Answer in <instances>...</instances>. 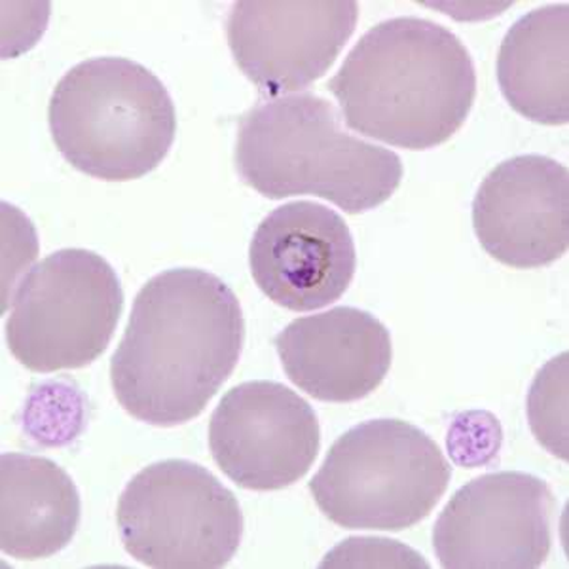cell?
Wrapping results in <instances>:
<instances>
[{"instance_id": "16", "label": "cell", "mask_w": 569, "mask_h": 569, "mask_svg": "<svg viewBox=\"0 0 569 569\" xmlns=\"http://www.w3.org/2000/svg\"><path fill=\"white\" fill-rule=\"evenodd\" d=\"M531 429L549 452L568 460V353L552 359L531 388Z\"/></svg>"}, {"instance_id": "11", "label": "cell", "mask_w": 569, "mask_h": 569, "mask_svg": "<svg viewBox=\"0 0 569 569\" xmlns=\"http://www.w3.org/2000/svg\"><path fill=\"white\" fill-rule=\"evenodd\" d=\"M249 266L260 291L284 310H321L348 291L356 276V243L335 209L291 201L260 222Z\"/></svg>"}, {"instance_id": "1", "label": "cell", "mask_w": 569, "mask_h": 569, "mask_svg": "<svg viewBox=\"0 0 569 569\" xmlns=\"http://www.w3.org/2000/svg\"><path fill=\"white\" fill-rule=\"evenodd\" d=\"M246 319L236 292L206 270L173 268L142 287L110 383L128 415L176 427L206 410L240 361Z\"/></svg>"}, {"instance_id": "5", "label": "cell", "mask_w": 569, "mask_h": 569, "mask_svg": "<svg viewBox=\"0 0 569 569\" xmlns=\"http://www.w3.org/2000/svg\"><path fill=\"white\" fill-rule=\"evenodd\" d=\"M450 479L452 467L420 427L370 420L330 447L310 492L342 528L401 531L431 515Z\"/></svg>"}, {"instance_id": "12", "label": "cell", "mask_w": 569, "mask_h": 569, "mask_svg": "<svg viewBox=\"0 0 569 569\" xmlns=\"http://www.w3.org/2000/svg\"><path fill=\"white\" fill-rule=\"evenodd\" d=\"M485 251L518 270L543 268L569 246V171L547 156H517L493 168L472 201Z\"/></svg>"}, {"instance_id": "6", "label": "cell", "mask_w": 569, "mask_h": 569, "mask_svg": "<svg viewBox=\"0 0 569 569\" xmlns=\"http://www.w3.org/2000/svg\"><path fill=\"white\" fill-rule=\"evenodd\" d=\"M122 283L98 252L63 249L21 279L7 321L12 356L33 372L88 367L109 348Z\"/></svg>"}, {"instance_id": "10", "label": "cell", "mask_w": 569, "mask_h": 569, "mask_svg": "<svg viewBox=\"0 0 569 569\" xmlns=\"http://www.w3.org/2000/svg\"><path fill=\"white\" fill-rule=\"evenodd\" d=\"M357 2H233L228 46L236 66L262 93L278 98L325 77L351 39Z\"/></svg>"}, {"instance_id": "13", "label": "cell", "mask_w": 569, "mask_h": 569, "mask_svg": "<svg viewBox=\"0 0 569 569\" xmlns=\"http://www.w3.org/2000/svg\"><path fill=\"white\" fill-rule=\"evenodd\" d=\"M284 372L325 402L361 401L391 369V335L369 311L340 306L295 319L276 337Z\"/></svg>"}, {"instance_id": "14", "label": "cell", "mask_w": 569, "mask_h": 569, "mask_svg": "<svg viewBox=\"0 0 569 569\" xmlns=\"http://www.w3.org/2000/svg\"><path fill=\"white\" fill-rule=\"evenodd\" d=\"M80 493L58 463L31 453L0 458V547L18 560L58 555L80 525Z\"/></svg>"}, {"instance_id": "3", "label": "cell", "mask_w": 569, "mask_h": 569, "mask_svg": "<svg viewBox=\"0 0 569 569\" xmlns=\"http://www.w3.org/2000/svg\"><path fill=\"white\" fill-rule=\"evenodd\" d=\"M233 160L264 198L316 196L350 214L386 203L402 179L399 156L348 133L337 107L308 91L249 110Z\"/></svg>"}, {"instance_id": "15", "label": "cell", "mask_w": 569, "mask_h": 569, "mask_svg": "<svg viewBox=\"0 0 569 569\" xmlns=\"http://www.w3.org/2000/svg\"><path fill=\"white\" fill-rule=\"evenodd\" d=\"M498 82L518 114L543 126L569 122V7L526 13L505 34Z\"/></svg>"}, {"instance_id": "7", "label": "cell", "mask_w": 569, "mask_h": 569, "mask_svg": "<svg viewBox=\"0 0 569 569\" xmlns=\"http://www.w3.org/2000/svg\"><path fill=\"white\" fill-rule=\"evenodd\" d=\"M123 547L156 569H217L240 549L243 512L227 486L194 461L144 467L118 501Z\"/></svg>"}, {"instance_id": "4", "label": "cell", "mask_w": 569, "mask_h": 569, "mask_svg": "<svg viewBox=\"0 0 569 569\" xmlns=\"http://www.w3.org/2000/svg\"><path fill=\"white\" fill-rule=\"evenodd\" d=\"M48 122L72 168L101 181L141 179L176 141V104L162 80L126 58L88 59L53 90Z\"/></svg>"}, {"instance_id": "2", "label": "cell", "mask_w": 569, "mask_h": 569, "mask_svg": "<svg viewBox=\"0 0 569 569\" xmlns=\"http://www.w3.org/2000/svg\"><path fill=\"white\" fill-rule=\"evenodd\" d=\"M329 90L351 130L399 149L427 150L466 123L477 71L452 31L408 16L362 34Z\"/></svg>"}, {"instance_id": "8", "label": "cell", "mask_w": 569, "mask_h": 569, "mask_svg": "<svg viewBox=\"0 0 569 569\" xmlns=\"http://www.w3.org/2000/svg\"><path fill=\"white\" fill-rule=\"evenodd\" d=\"M555 507L549 485L533 475H482L440 512L435 555L448 569L539 568L552 547Z\"/></svg>"}, {"instance_id": "17", "label": "cell", "mask_w": 569, "mask_h": 569, "mask_svg": "<svg viewBox=\"0 0 569 569\" xmlns=\"http://www.w3.org/2000/svg\"><path fill=\"white\" fill-rule=\"evenodd\" d=\"M389 558L393 560L397 566L401 568H429L426 560H421L420 555L415 552L408 547L397 543V541H389V539H370V537H362V539H348L343 541L340 547L332 550L325 558L323 568H343V566H380L378 558Z\"/></svg>"}, {"instance_id": "9", "label": "cell", "mask_w": 569, "mask_h": 569, "mask_svg": "<svg viewBox=\"0 0 569 569\" xmlns=\"http://www.w3.org/2000/svg\"><path fill=\"white\" fill-rule=\"evenodd\" d=\"M209 447L228 479L257 492L295 485L321 448L318 416L283 383L257 380L230 389L211 416Z\"/></svg>"}]
</instances>
